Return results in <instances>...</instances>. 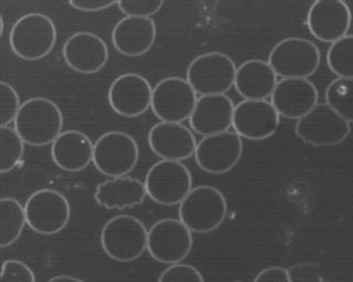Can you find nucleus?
Here are the masks:
<instances>
[{"instance_id":"37","label":"nucleus","mask_w":353,"mask_h":282,"mask_svg":"<svg viewBox=\"0 0 353 282\" xmlns=\"http://www.w3.org/2000/svg\"><path fill=\"white\" fill-rule=\"evenodd\" d=\"M234 282H242V281H234Z\"/></svg>"},{"instance_id":"16","label":"nucleus","mask_w":353,"mask_h":282,"mask_svg":"<svg viewBox=\"0 0 353 282\" xmlns=\"http://www.w3.org/2000/svg\"><path fill=\"white\" fill-rule=\"evenodd\" d=\"M281 116L268 100H244L235 105L232 127L241 138L268 139L279 129Z\"/></svg>"},{"instance_id":"33","label":"nucleus","mask_w":353,"mask_h":282,"mask_svg":"<svg viewBox=\"0 0 353 282\" xmlns=\"http://www.w3.org/2000/svg\"><path fill=\"white\" fill-rule=\"evenodd\" d=\"M253 282H292V280L290 271L274 265L259 271Z\"/></svg>"},{"instance_id":"5","label":"nucleus","mask_w":353,"mask_h":282,"mask_svg":"<svg viewBox=\"0 0 353 282\" xmlns=\"http://www.w3.org/2000/svg\"><path fill=\"white\" fill-rule=\"evenodd\" d=\"M321 61L314 42L299 36L281 40L270 50L268 64L281 78H308L317 72Z\"/></svg>"},{"instance_id":"15","label":"nucleus","mask_w":353,"mask_h":282,"mask_svg":"<svg viewBox=\"0 0 353 282\" xmlns=\"http://www.w3.org/2000/svg\"><path fill=\"white\" fill-rule=\"evenodd\" d=\"M306 23L316 39L332 45L350 30L352 12L341 0H318L309 8Z\"/></svg>"},{"instance_id":"12","label":"nucleus","mask_w":353,"mask_h":282,"mask_svg":"<svg viewBox=\"0 0 353 282\" xmlns=\"http://www.w3.org/2000/svg\"><path fill=\"white\" fill-rule=\"evenodd\" d=\"M192 246V232L180 219H160L148 230L147 250L158 263H181L189 256Z\"/></svg>"},{"instance_id":"24","label":"nucleus","mask_w":353,"mask_h":282,"mask_svg":"<svg viewBox=\"0 0 353 282\" xmlns=\"http://www.w3.org/2000/svg\"><path fill=\"white\" fill-rule=\"evenodd\" d=\"M147 197L145 183L136 177H113L99 183L94 199L108 210H125L141 205Z\"/></svg>"},{"instance_id":"9","label":"nucleus","mask_w":353,"mask_h":282,"mask_svg":"<svg viewBox=\"0 0 353 282\" xmlns=\"http://www.w3.org/2000/svg\"><path fill=\"white\" fill-rule=\"evenodd\" d=\"M27 225L40 235H57L71 219V205L61 192L41 188L31 194L25 205Z\"/></svg>"},{"instance_id":"20","label":"nucleus","mask_w":353,"mask_h":282,"mask_svg":"<svg viewBox=\"0 0 353 282\" xmlns=\"http://www.w3.org/2000/svg\"><path fill=\"white\" fill-rule=\"evenodd\" d=\"M234 108L231 98L226 95L199 97L196 108L189 118L191 129L203 137L229 131Z\"/></svg>"},{"instance_id":"21","label":"nucleus","mask_w":353,"mask_h":282,"mask_svg":"<svg viewBox=\"0 0 353 282\" xmlns=\"http://www.w3.org/2000/svg\"><path fill=\"white\" fill-rule=\"evenodd\" d=\"M157 38V27L152 18L125 17L112 31L114 47L123 56L136 58L146 54Z\"/></svg>"},{"instance_id":"11","label":"nucleus","mask_w":353,"mask_h":282,"mask_svg":"<svg viewBox=\"0 0 353 282\" xmlns=\"http://www.w3.org/2000/svg\"><path fill=\"white\" fill-rule=\"evenodd\" d=\"M187 80L170 76L160 80L152 89V111L163 122H181L190 118L198 97Z\"/></svg>"},{"instance_id":"18","label":"nucleus","mask_w":353,"mask_h":282,"mask_svg":"<svg viewBox=\"0 0 353 282\" xmlns=\"http://www.w3.org/2000/svg\"><path fill=\"white\" fill-rule=\"evenodd\" d=\"M319 93L307 78H281L276 85L270 102L279 116L301 119L319 104Z\"/></svg>"},{"instance_id":"23","label":"nucleus","mask_w":353,"mask_h":282,"mask_svg":"<svg viewBox=\"0 0 353 282\" xmlns=\"http://www.w3.org/2000/svg\"><path fill=\"white\" fill-rule=\"evenodd\" d=\"M277 78L268 62L251 58L237 67L234 87L244 100H266L273 95Z\"/></svg>"},{"instance_id":"17","label":"nucleus","mask_w":353,"mask_h":282,"mask_svg":"<svg viewBox=\"0 0 353 282\" xmlns=\"http://www.w3.org/2000/svg\"><path fill=\"white\" fill-rule=\"evenodd\" d=\"M63 58L66 65L75 72L95 74L108 61V47L97 34L88 31L75 32L64 42Z\"/></svg>"},{"instance_id":"32","label":"nucleus","mask_w":353,"mask_h":282,"mask_svg":"<svg viewBox=\"0 0 353 282\" xmlns=\"http://www.w3.org/2000/svg\"><path fill=\"white\" fill-rule=\"evenodd\" d=\"M163 6V1H117V7L126 17L150 18Z\"/></svg>"},{"instance_id":"6","label":"nucleus","mask_w":353,"mask_h":282,"mask_svg":"<svg viewBox=\"0 0 353 282\" xmlns=\"http://www.w3.org/2000/svg\"><path fill=\"white\" fill-rule=\"evenodd\" d=\"M236 71L235 62L225 53H204L189 64L187 80L201 96L225 95L234 86Z\"/></svg>"},{"instance_id":"19","label":"nucleus","mask_w":353,"mask_h":282,"mask_svg":"<svg viewBox=\"0 0 353 282\" xmlns=\"http://www.w3.org/2000/svg\"><path fill=\"white\" fill-rule=\"evenodd\" d=\"M148 144L152 153L163 160H187L194 155L196 137L185 124L160 122L150 128Z\"/></svg>"},{"instance_id":"34","label":"nucleus","mask_w":353,"mask_h":282,"mask_svg":"<svg viewBox=\"0 0 353 282\" xmlns=\"http://www.w3.org/2000/svg\"><path fill=\"white\" fill-rule=\"evenodd\" d=\"M70 6L83 12H102L117 5V1H106V0H71Z\"/></svg>"},{"instance_id":"30","label":"nucleus","mask_w":353,"mask_h":282,"mask_svg":"<svg viewBox=\"0 0 353 282\" xmlns=\"http://www.w3.org/2000/svg\"><path fill=\"white\" fill-rule=\"evenodd\" d=\"M19 95L16 89L5 80L1 82V126H9L14 122L17 115L19 113Z\"/></svg>"},{"instance_id":"25","label":"nucleus","mask_w":353,"mask_h":282,"mask_svg":"<svg viewBox=\"0 0 353 282\" xmlns=\"http://www.w3.org/2000/svg\"><path fill=\"white\" fill-rule=\"evenodd\" d=\"M27 224L25 206L14 197L1 199V247L14 245Z\"/></svg>"},{"instance_id":"14","label":"nucleus","mask_w":353,"mask_h":282,"mask_svg":"<svg viewBox=\"0 0 353 282\" xmlns=\"http://www.w3.org/2000/svg\"><path fill=\"white\" fill-rule=\"evenodd\" d=\"M152 87L137 73H125L113 80L108 89V102L119 116L134 118L152 107Z\"/></svg>"},{"instance_id":"13","label":"nucleus","mask_w":353,"mask_h":282,"mask_svg":"<svg viewBox=\"0 0 353 282\" xmlns=\"http://www.w3.org/2000/svg\"><path fill=\"white\" fill-rule=\"evenodd\" d=\"M243 141L232 131L203 137L196 144L194 159L200 169L210 175H224L241 160Z\"/></svg>"},{"instance_id":"26","label":"nucleus","mask_w":353,"mask_h":282,"mask_svg":"<svg viewBox=\"0 0 353 282\" xmlns=\"http://www.w3.org/2000/svg\"><path fill=\"white\" fill-rule=\"evenodd\" d=\"M325 104L338 115L353 122V78H336L325 89Z\"/></svg>"},{"instance_id":"22","label":"nucleus","mask_w":353,"mask_h":282,"mask_svg":"<svg viewBox=\"0 0 353 282\" xmlns=\"http://www.w3.org/2000/svg\"><path fill=\"white\" fill-rule=\"evenodd\" d=\"M94 144L85 133L66 130L53 141L51 157L53 162L66 172H79L93 162Z\"/></svg>"},{"instance_id":"36","label":"nucleus","mask_w":353,"mask_h":282,"mask_svg":"<svg viewBox=\"0 0 353 282\" xmlns=\"http://www.w3.org/2000/svg\"><path fill=\"white\" fill-rule=\"evenodd\" d=\"M0 21H1V36L3 34V28H5V23H3V18L0 17Z\"/></svg>"},{"instance_id":"28","label":"nucleus","mask_w":353,"mask_h":282,"mask_svg":"<svg viewBox=\"0 0 353 282\" xmlns=\"http://www.w3.org/2000/svg\"><path fill=\"white\" fill-rule=\"evenodd\" d=\"M0 138H1V172L14 170L25 153V141L18 135L16 130L9 126L0 127Z\"/></svg>"},{"instance_id":"35","label":"nucleus","mask_w":353,"mask_h":282,"mask_svg":"<svg viewBox=\"0 0 353 282\" xmlns=\"http://www.w3.org/2000/svg\"><path fill=\"white\" fill-rule=\"evenodd\" d=\"M48 282H85L84 280L77 278V276H69V274H60L55 276Z\"/></svg>"},{"instance_id":"3","label":"nucleus","mask_w":353,"mask_h":282,"mask_svg":"<svg viewBox=\"0 0 353 282\" xmlns=\"http://www.w3.org/2000/svg\"><path fill=\"white\" fill-rule=\"evenodd\" d=\"M148 230L141 219L128 214L114 216L103 226L101 245L108 257L119 263H130L145 252Z\"/></svg>"},{"instance_id":"4","label":"nucleus","mask_w":353,"mask_h":282,"mask_svg":"<svg viewBox=\"0 0 353 282\" xmlns=\"http://www.w3.org/2000/svg\"><path fill=\"white\" fill-rule=\"evenodd\" d=\"M228 202L223 193L211 186L193 188L179 204V219L192 232L208 234L223 224Z\"/></svg>"},{"instance_id":"2","label":"nucleus","mask_w":353,"mask_h":282,"mask_svg":"<svg viewBox=\"0 0 353 282\" xmlns=\"http://www.w3.org/2000/svg\"><path fill=\"white\" fill-rule=\"evenodd\" d=\"M57 38V27L51 18L40 12H30L23 14L12 25L9 43L18 58L38 61L53 50Z\"/></svg>"},{"instance_id":"7","label":"nucleus","mask_w":353,"mask_h":282,"mask_svg":"<svg viewBox=\"0 0 353 282\" xmlns=\"http://www.w3.org/2000/svg\"><path fill=\"white\" fill-rule=\"evenodd\" d=\"M139 159V148L132 135L113 130L103 133L94 144L93 164L106 177H127Z\"/></svg>"},{"instance_id":"8","label":"nucleus","mask_w":353,"mask_h":282,"mask_svg":"<svg viewBox=\"0 0 353 282\" xmlns=\"http://www.w3.org/2000/svg\"><path fill=\"white\" fill-rule=\"evenodd\" d=\"M143 183L152 201L163 206H174L190 193L192 175L180 161L160 160L148 170Z\"/></svg>"},{"instance_id":"10","label":"nucleus","mask_w":353,"mask_h":282,"mask_svg":"<svg viewBox=\"0 0 353 282\" xmlns=\"http://www.w3.org/2000/svg\"><path fill=\"white\" fill-rule=\"evenodd\" d=\"M295 133L303 142L314 147H332L343 142L350 135L351 124L328 104L321 102L298 119Z\"/></svg>"},{"instance_id":"29","label":"nucleus","mask_w":353,"mask_h":282,"mask_svg":"<svg viewBox=\"0 0 353 282\" xmlns=\"http://www.w3.org/2000/svg\"><path fill=\"white\" fill-rule=\"evenodd\" d=\"M158 282H204L201 272L188 263L170 265L160 274Z\"/></svg>"},{"instance_id":"1","label":"nucleus","mask_w":353,"mask_h":282,"mask_svg":"<svg viewBox=\"0 0 353 282\" xmlns=\"http://www.w3.org/2000/svg\"><path fill=\"white\" fill-rule=\"evenodd\" d=\"M63 113L53 100L32 97L22 102L14 120V130L25 144L43 147L53 144L63 128Z\"/></svg>"},{"instance_id":"31","label":"nucleus","mask_w":353,"mask_h":282,"mask_svg":"<svg viewBox=\"0 0 353 282\" xmlns=\"http://www.w3.org/2000/svg\"><path fill=\"white\" fill-rule=\"evenodd\" d=\"M1 282H36V276L21 260L9 259L3 261Z\"/></svg>"},{"instance_id":"27","label":"nucleus","mask_w":353,"mask_h":282,"mask_svg":"<svg viewBox=\"0 0 353 282\" xmlns=\"http://www.w3.org/2000/svg\"><path fill=\"white\" fill-rule=\"evenodd\" d=\"M327 64L340 78H353V34H347L329 47Z\"/></svg>"}]
</instances>
